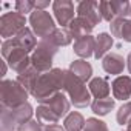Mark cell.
Listing matches in <instances>:
<instances>
[{
  "mask_svg": "<svg viewBox=\"0 0 131 131\" xmlns=\"http://www.w3.org/2000/svg\"><path fill=\"white\" fill-rule=\"evenodd\" d=\"M102 19L113 22L116 19H125L131 13V5L128 2H99Z\"/></svg>",
  "mask_w": 131,
  "mask_h": 131,
  "instance_id": "9c48e42d",
  "label": "cell"
},
{
  "mask_svg": "<svg viewBox=\"0 0 131 131\" xmlns=\"http://www.w3.org/2000/svg\"><path fill=\"white\" fill-rule=\"evenodd\" d=\"M5 74H6V62L3 60V62H2V74H0V76H2V77H3Z\"/></svg>",
  "mask_w": 131,
  "mask_h": 131,
  "instance_id": "e575fe53",
  "label": "cell"
},
{
  "mask_svg": "<svg viewBox=\"0 0 131 131\" xmlns=\"http://www.w3.org/2000/svg\"><path fill=\"white\" fill-rule=\"evenodd\" d=\"M123 131H131V123H129V125L126 126V129H123Z\"/></svg>",
  "mask_w": 131,
  "mask_h": 131,
  "instance_id": "d590c367",
  "label": "cell"
},
{
  "mask_svg": "<svg viewBox=\"0 0 131 131\" xmlns=\"http://www.w3.org/2000/svg\"><path fill=\"white\" fill-rule=\"evenodd\" d=\"M123 22L125 19H116L110 23V28H111V34L114 37H119L120 39V32H122V26H123Z\"/></svg>",
  "mask_w": 131,
  "mask_h": 131,
  "instance_id": "f546056e",
  "label": "cell"
},
{
  "mask_svg": "<svg viewBox=\"0 0 131 131\" xmlns=\"http://www.w3.org/2000/svg\"><path fill=\"white\" fill-rule=\"evenodd\" d=\"M85 123L86 120L83 119V116L76 111H71L63 120V126L67 131H80L85 128Z\"/></svg>",
  "mask_w": 131,
  "mask_h": 131,
  "instance_id": "603a6c76",
  "label": "cell"
},
{
  "mask_svg": "<svg viewBox=\"0 0 131 131\" xmlns=\"http://www.w3.org/2000/svg\"><path fill=\"white\" fill-rule=\"evenodd\" d=\"M52 11L56 16V20L59 25L70 26V23L74 20V3L70 0H57L52 3Z\"/></svg>",
  "mask_w": 131,
  "mask_h": 131,
  "instance_id": "30bf717a",
  "label": "cell"
},
{
  "mask_svg": "<svg viewBox=\"0 0 131 131\" xmlns=\"http://www.w3.org/2000/svg\"><path fill=\"white\" fill-rule=\"evenodd\" d=\"M73 36H71V32H70V29H65V28H56L54 29V32L49 36V37H46V40H49L52 45H56L57 48L59 46H67V45H70L71 42H73Z\"/></svg>",
  "mask_w": 131,
  "mask_h": 131,
  "instance_id": "7402d4cb",
  "label": "cell"
},
{
  "mask_svg": "<svg viewBox=\"0 0 131 131\" xmlns=\"http://www.w3.org/2000/svg\"><path fill=\"white\" fill-rule=\"evenodd\" d=\"M126 68H128V71H129V74H131V52H129L128 57H126Z\"/></svg>",
  "mask_w": 131,
  "mask_h": 131,
  "instance_id": "836d02e7",
  "label": "cell"
},
{
  "mask_svg": "<svg viewBox=\"0 0 131 131\" xmlns=\"http://www.w3.org/2000/svg\"><path fill=\"white\" fill-rule=\"evenodd\" d=\"M13 39H14L16 43H17L22 49H25L26 52L34 51L36 46H37V36L32 32L31 28H25V29H22V31H20L16 37H13Z\"/></svg>",
  "mask_w": 131,
  "mask_h": 131,
  "instance_id": "e0dca14e",
  "label": "cell"
},
{
  "mask_svg": "<svg viewBox=\"0 0 131 131\" xmlns=\"http://www.w3.org/2000/svg\"><path fill=\"white\" fill-rule=\"evenodd\" d=\"M83 131H108V126L103 120H100L97 117H90V119H86Z\"/></svg>",
  "mask_w": 131,
  "mask_h": 131,
  "instance_id": "4316f807",
  "label": "cell"
},
{
  "mask_svg": "<svg viewBox=\"0 0 131 131\" xmlns=\"http://www.w3.org/2000/svg\"><path fill=\"white\" fill-rule=\"evenodd\" d=\"M117 123L119 125H129L131 123V102H125L117 111Z\"/></svg>",
  "mask_w": 131,
  "mask_h": 131,
  "instance_id": "484cf974",
  "label": "cell"
},
{
  "mask_svg": "<svg viewBox=\"0 0 131 131\" xmlns=\"http://www.w3.org/2000/svg\"><path fill=\"white\" fill-rule=\"evenodd\" d=\"M77 16L86 19L88 22L93 23V26L99 25L103 19L100 14V8L97 2H91V0H86V2H80L77 5Z\"/></svg>",
  "mask_w": 131,
  "mask_h": 131,
  "instance_id": "8fae6325",
  "label": "cell"
},
{
  "mask_svg": "<svg viewBox=\"0 0 131 131\" xmlns=\"http://www.w3.org/2000/svg\"><path fill=\"white\" fill-rule=\"evenodd\" d=\"M43 105H46L59 119H62V117H65V116H68L70 114V106H71V102L65 97V94L60 91V93H57L54 97H51L48 102H45Z\"/></svg>",
  "mask_w": 131,
  "mask_h": 131,
  "instance_id": "4fadbf2b",
  "label": "cell"
},
{
  "mask_svg": "<svg viewBox=\"0 0 131 131\" xmlns=\"http://www.w3.org/2000/svg\"><path fill=\"white\" fill-rule=\"evenodd\" d=\"M19 131H43V128L39 120H29L25 125H22L19 128Z\"/></svg>",
  "mask_w": 131,
  "mask_h": 131,
  "instance_id": "4dcf8cb0",
  "label": "cell"
},
{
  "mask_svg": "<svg viewBox=\"0 0 131 131\" xmlns=\"http://www.w3.org/2000/svg\"><path fill=\"white\" fill-rule=\"evenodd\" d=\"M116 105V99L111 97H105V99H96L91 103V110L94 114L97 116H106Z\"/></svg>",
  "mask_w": 131,
  "mask_h": 131,
  "instance_id": "cb8c5ba5",
  "label": "cell"
},
{
  "mask_svg": "<svg viewBox=\"0 0 131 131\" xmlns=\"http://www.w3.org/2000/svg\"><path fill=\"white\" fill-rule=\"evenodd\" d=\"M113 46V37L108 32H100L96 37V48H94V57L96 59H103L108 51Z\"/></svg>",
  "mask_w": 131,
  "mask_h": 131,
  "instance_id": "44dd1931",
  "label": "cell"
},
{
  "mask_svg": "<svg viewBox=\"0 0 131 131\" xmlns=\"http://www.w3.org/2000/svg\"><path fill=\"white\" fill-rule=\"evenodd\" d=\"M65 73H67V70L52 68L51 71L40 74V77L36 83L34 93H32L36 100L40 103H45L51 97H54L57 93H60L63 90V83H65Z\"/></svg>",
  "mask_w": 131,
  "mask_h": 131,
  "instance_id": "6da1fadb",
  "label": "cell"
},
{
  "mask_svg": "<svg viewBox=\"0 0 131 131\" xmlns=\"http://www.w3.org/2000/svg\"><path fill=\"white\" fill-rule=\"evenodd\" d=\"M94 48H96V39L91 34L74 40V52L82 59H88L94 56Z\"/></svg>",
  "mask_w": 131,
  "mask_h": 131,
  "instance_id": "9a60e30c",
  "label": "cell"
},
{
  "mask_svg": "<svg viewBox=\"0 0 131 131\" xmlns=\"http://www.w3.org/2000/svg\"><path fill=\"white\" fill-rule=\"evenodd\" d=\"M34 8H36V3L29 2V0H19V2H16V11L20 13V14L32 13Z\"/></svg>",
  "mask_w": 131,
  "mask_h": 131,
  "instance_id": "83f0119b",
  "label": "cell"
},
{
  "mask_svg": "<svg viewBox=\"0 0 131 131\" xmlns=\"http://www.w3.org/2000/svg\"><path fill=\"white\" fill-rule=\"evenodd\" d=\"M25 25H26V19L23 14H20L17 11L5 13L0 17V34H2V37H5V40L13 39L22 29L26 28Z\"/></svg>",
  "mask_w": 131,
  "mask_h": 131,
  "instance_id": "52a82bcc",
  "label": "cell"
},
{
  "mask_svg": "<svg viewBox=\"0 0 131 131\" xmlns=\"http://www.w3.org/2000/svg\"><path fill=\"white\" fill-rule=\"evenodd\" d=\"M28 91L17 82V80H3L0 85V100L2 106L6 108H17L26 103Z\"/></svg>",
  "mask_w": 131,
  "mask_h": 131,
  "instance_id": "5b68a950",
  "label": "cell"
},
{
  "mask_svg": "<svg viewBox=\"0 0 131 131\" xmlns=\"http://www.w3.org/2000/svg\"><path fill=\"white\" fill-rule=\"evenodd\" d=\"M36 116H37V120L40 123H46V125H51V123H57L60 119L43 103H40L36 110Z\"/></svg>",
  "mask_w": 131,
  "mask_h": 131,
  "instance_id": "d4e9b609",
  "label": "cell"
},
{
  "mask_svg": "<svg viewBox=\"0 0 131 131\" xmlns=\"http://www.w3.org/2000/svg\"><path fill=\"white\" fill-rule=\"evenodd\" d=\"M68 70H70L76 77H79L82 82L90 80L91 76H93V67H91L86 60H83V59H79V60L71 62V65H70Z\"/></svg>",
  "mask_w": 131,
  "mask_h": 131,
  "instance_id": "d6986e66",
  "label": "cell"
},
{
  "mask_svg": "<svg viewBox=\"0 0 131 131\" xmlns=\"http://www.w3.org/2000/svg\"><path fill=\"white\" fill-rule=\"evenodd\" d=\"M102 67L108 74L117 76V74L123 73V70L126 67V60L119 52H110L102 59Z\"/></svg>",
  "mask_w": 131,
  "mask_h": 131,
  "instance_id": "7c38bea8",
  "label": "cell"
},
{
  "mask_svg": "<svg viewBox=\"0 0 131 131\" xmlns=\"http://www.w3.org/2000/svg\"><path fill=\"white\" fill-rule=\"evenodd\" d=\"M43 131H67V129H65V126H62L59 123H51V125H46L43 128Z\"/></svg>",
  "mask_w": 131,
  "mask_h": 131,
  "instance_id": "1f68e13d",
  "label": "cell"
},
{
  "mask_svg": "<svg viewBox=\"0 0 131 131\" xmlns=\"http://www.w3.org/2000/svg\"><path fill=\"white\" fill-rule=\"evenodd\" d=\"M2 54L5 57V62L9 65V68L16 73H23L25 70H28L31 67V57L29 54L22 49L14 39H8L3 40L2 43Z\"/></svg>",
  "mask_w": 131,
  "mask_h": 131,
  "instance_id": "7a4b0ae2",
  "label": "cell"
},
{
  "mask_svg": "<svg viewBox=\"0 0 131 131\" xmlns=\"http://www.w3.org/2000/svg\"><path fill=\"white\" fill-rule=\"evenodd\" d=\"M90 93L96 97V99H105V97H110V83L106 82V79L103 77H94L91 79L90 85Z\"/></svg>",
  "mask_w": 131,
  "mask_h": 131,
  "instance_id": "ffe728a7",
  "label": "cell"
},
{
  "mask_svg": "<svg viewBox=\"0 0 131 131\" xmlns=\"http://www.w3.org/2000/svg\"><path fill=\"white\" fill-rule=\"evenodd\" d=\"M63 91L68 93L71 103L77 108H85L91 103V93L85 86V82H82L79 77H76L70 70H67V73H65Z\"/></svg>",
  "mask_w": 131,
  "mask_h": 131,
  "instance_id": "277c9868",
  "label": "cell"
},
{
  "mask_svg": "<svg viewBox=\"0 0 131 131\" xmlns=\"http://www.w3.org/2000/svg\"><path fill=\"white\" fill-rule=\"evenodd\" d=\"M39 77H40V73H39L34 67H29L28 70H25L23 73H20V74L17 76V82H19L29 94H32Z\"/></svg>",
  "mask_w": 131,
  "mask_h": 131,
  "instance_id": "ac0fdd59",
  "label": "cell"
},
{
  "mask_svg": "<svg viewBox=\"0 0 131 131\" xmlns=\"http://www.w3.org/2000/svg\"><path fill=\"white\" fill-rule=\"evenodd\" d=\"M34 114L32 106L26 102L22 106L17 108H6L2 106V113H0V119H2V131H16L22 125L31 120Z\"/></svg>",
  "mask_w": 131,
  "mask_h": 131,
  "instance_id": "3957f363",
  "label": "cell"
},
{
  "mask_svg": "<svg viewBox=\"0 0 131 131\" xmlns=\"http://www.w3.org/2000/svg\"><path fill=\"white\" fill-rule=\"evenodd\" d=\"M57 52V46L52 45L49 40L43 39L37 43L36 49L31 54V67H34L39 73H48L52 68V59Z\"/></svg>",
  "mask_w": 131,
  "mask_h": 131,
  "instance_id": "8992f818",
  "label": "cell"
},
{
  "mask_svg": "<svg viewBox=\"0 0 131 131\" xmlns=\"http://www.w3.org/2000/svg\"><path fill=\"white\" fill-rule=\"evenodd\" d=\"M120 39L131 43V19H125L123 26H122V32H120Z\"/></svg>",
  "mask_w": 131,
  "mask_h": 131,
  "instance_id": "f1b7e54d",
  "label": "cell"
},
{
  "mask_svg": "<svg viewBox=\"0 0 131 131\" xmlns=\"http://www.w3.org/2000/svg\"><path fill=\"white\" fill-rule=\"evenodd\" d=\"M36 3V9L39 11H45L46 6H49V2H34Z\"/></svg>",
  "mask_w": 131,
  "mask_h": 131,
  "instance_id": "d6a6232c",
  "label": "cell"
},
{
  "mask_svg": "<svg viewBox=\"0 0 131 131\" xmlns=\"http://www.w3.org/2000/svg\"><path fill=\"white\" fill-rule=\"evenodd\" d=\"M68 29H70L71 36L74 37V40H77V39H80V37L90 36V34H91V31L94 29V26H93V23H91V22H88L86 19H83V17L77 16V17L70 23Z\"/></svg>",
  "mask_w": 131,
  "mask_h": 131,
  "instance_id": "2e32d148",
  "label": "cell"
},
{
  "mask_svg": "<svg viewBox=\"0 0 131 131\" xmlns=\"http://www.w3.org/2000/svg\"><path fill=\"white\" fill-rule=\"evenodd\" d=\"M113 96L116 100H126L131 97V77L129 76H119L111 83Z\"/></svg>",
  "mask_w": 131,
  "mask_h": 131,
  "instance_id": "5bb4252c",
  "label": "cell"
},
{
  "mask_svg": "<svg viewBox=\"0 0 131 131\" xmlns=\"http://www.w3.org/2000/svg\"><path fill=\"white\" fill-rule=\"evenodd\" d=\"M129 17H131V13H129Z\"/></svg>",
  "mask_w": 131,
  "mask_h": 131,
  "instance_id": "8d00e7d4",
  "label": "cell"
},
{
  "mask_svg": "<svg viewBox=\"0 0 131 131\" xmlns=\"http://www.w3.org/2000/svg\"><path fill=\"white\" fill-rule=\"evenodd\" d=\"M29 23H31V29L32 32L40 37L42 40L49 37L54 29H56V23H54V19L51 17L49 13L46 11H39V9H34L29 16Z\"/></svg>",
  "mask_w": 131,
  "mask_h": 131,
  "instance_id": "ba28073f",
  "label": "cell"
}]
</instances>
